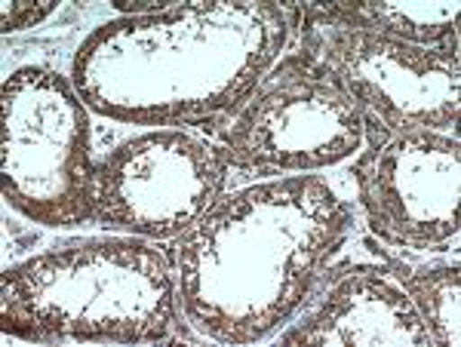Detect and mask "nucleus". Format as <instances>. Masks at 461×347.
Here are the masks:
<instances>
[{
	"label": "nucleus",
	"instance_id": "f8f14e48",
	"mask_svg": "<svg viewBox=\"0 0 461 347\" xmlns=\"http://www.w3.org/2000/svg\"><path fill=\"white\" fill-rule=\"evenodd\" d=\"M53 10H56V0H41V4H13V0H4L0 31L16 34V31H25V28H34V25H41Z\"/></svg>",
	"mask_w": 461,
	"mask_h": 347
},
{
	"label": "nucleus",
	"instance_id": "6e6552de",
	"mask_svg": "<svg viewBox=\"0 0 461 347\" xmlns=\"http://www.w3.org/2000/svg\"><path fill=\"white\" fill-rule=\"evenodd\" d=\"M366 151L354 164L357 200L369 231L397 249H434L458 234V132H393L363 114Z\"/></svg>",
	"mask_w": 461,
	"mask_h": 347
},
{
	"label": "nucleus",
	"instance_id": "9d476101",
	"mask_svg": "<svg viewBox=\"0 0 461 347\" xmlns=\"http://www.w3.org/2000/svg\"><path fill=\"white\" fill-rule=\"evenodd\" d=\"M299 10L332 25L419 43V47H440L452 34H458L461 16L458 0H330V4H304Z\"/></svg>",
	"mask_w": 461,
	"mask_h": 347
},
{
	"label": "nucleus",
	"instance_id": "f03ea898",
	"mask_svg": "<svg viewBox=\"0 0 461 347\" xmlns=\"http://www.w3.org/2000/svg\"><path fill=\"white\" fill-rule=\"evenodd\" d=\"M354 231V206L317 175H286L219 197L169 253L185 320L221 344L286 326Z\"/></svg>",
	"mask_w": 461,
	"mask_h": 347
},
{
	"label": "nucleus",
	"instance_id": "7ed1b4c3",
	"mask_svg": "<svg viewBox=\"0 0 461 347\" xmlns=\"http://www.w3.org/2000/svg\"><path fill=\"white\" fill-rule=\"evenodd\" d=\"M178 323L169 258L142 237H84L0 274V329L34 344H158Z\"/></svg>",
	"mask_w": 461,
	"mask_h": 347
},
{
	"label": "nucleus",
	"instance_id": "9b49d317",
	"mask_svg": "<svg viewBox=\"0 0 461 347\" xmlns=\"http://www.w3.org/2000/svg\"><path fill=\"white\" fill-rule=\"evenodd\" d=\"M388 271L412 298L415 311L425 323L430 344H461V268L458 262H437L425 268H403L397 258H388Z\"/></svg>",
	"mask_w": 461,
	"mask_h": 347
},
{
	"label": "nucleus",
	"instance_id": "423d86ee",
	"mask_svg": "<svg viewBox=\"0 0 461 347\" xmlns=\"http://www.w3.org/2000/svg\"><path fill=\"white\" fill-rule=\"evenodd\" d=\"M302 47L317 58L366 117L384 129L456 132L461 114L458 34L440 47L391 40L304 16L295 6Z\"/></svg>",
	"mask_w": 461,
	"mask_h": 347
},
{
	"label": "nucleus",
	"instance_id": "39448f33",
	"mask_svg": "<svg viewBox=\"0 0 461 347\" xmlns=\"http://www.w3.org/2000/svg\"><path fill=\"white\" fill-rule=\"evenodd\" d=\"M215 138L237 173H314L360 151L363 111L317 58L293 49Z\"/></svg>",
	"mask_w": 461,
	"mask_h": 347
},
{
	"label": "nucleus",
	"instance_id": "0eeeda50",
	"mask_svg": "<svg viewBox=\"0 0 461 347\" xmlns=\"http://www.w3.org/2000/svg\"><path fill=\"white\" fill-rule=\"evenodd\" d=\"M219 145L188 129H148L95 164V221L111 234L176 240L228 184Z\"/></svg>",
	"mask_w": 461,
	"mask_h": 347
},
{
	"label": "nucleus",
	"instance_id": "f257e3e1",
	"mask_svg": "<svg viewBox=\"0 0 461 347\" xmlns=\"http://www.w3.org/2000/svg\"><path fill=\"white\" fill-rule=\"evenodd\" d=\"M293 28L295 6L274 0H194L114 19L77 47L71 86L111 120L221 129L280 62Z\"/></svg>",
	"mask_w": 461,
	"mask_h": 347
},
{
	"label": "nucleus",
	"instance_id": "20e7f679",
	"mask_svg": "<svg viewBox=\"0 0 461 347\" xmlns=\"http://www.w3.org/2000/svg\"><path fill=\"white\" fill-rule=\"evenodd\" d=\"M0 191L34 225L95 221L89 114L74 86L47 65L16 68L0 86Z\"/></svg>",
	"mask_w": 461,
	"mask_h": 347
},
{
	"label": "nucleus",
	"instance_id": "1a4fd4ad",
	"mask_svg": "<svg viewBox=\"0 0 461 347\" xmlns=\"http://www.w3.org/2000/svg\"><path fill=\"white\" fill-rule=\"evenodd\" d=\"M280 344L428 347L430 335L412 298L388 268L357 264L330 286L314 311L280 335Z\"/></svg>",
	"mask_w": 461,
	"mask_h": 347
}]
</instances>
